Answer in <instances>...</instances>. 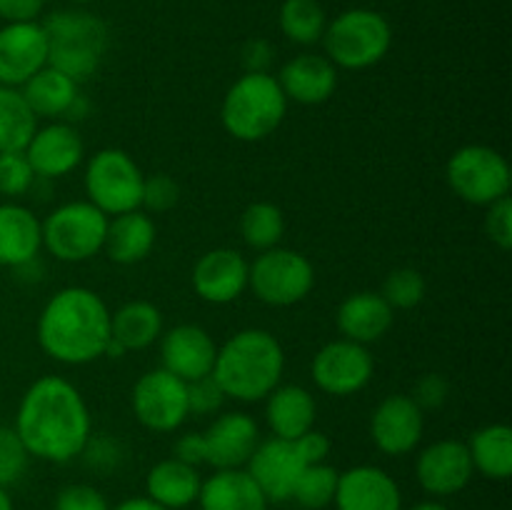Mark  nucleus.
Segmentation results:
<instances>
[{
    "mask_svg": "<svg viewBox=\"0 0 512 510\" xmlns=\"http://www.w3.org/2000/svg\"><path fill=\"white\" fill-rule=\"evenodd\" d=\"M13 428L30 458L60 465L83 455L93 420L88 403L70 380L43 375L20 398Z\"/></svg>",
    "mask_w": 512,
    "mask_h": 510,
    "instance_id": "nucleus-1",
    "label": "nucleus"
},
{
    "mask_svg": "<svg viewBox=\"0 0 512 510\" xmlns=\"http://www.w3.org/2000/svg\"><path fill=\"white\" fill-rule=\"evenodd\" d=\"M38 345L63 365H88L105 358L110 343V310L95 290L70 285L58 290L38 315Z\"/></svg>",
    "mask_w": 512,
    "mask_h": 510,
    "instance_id": "nucleus-2",
    "label": "nucleus"
},
{
    "mask_svg": "<svg viewBox=\"0 0 512 510\" xmlns=\"http://www.w3.org/2000/svg\"><path fill=\"white\" fill-rule=\"evenodd\" d=\"M285 373V350L270 330L245 328L218 348L213 378L225 398L240 403L265 400L280 385Z\"/></svg>",
    "mask_w": 512,
    "mask_h": 510,
    "instance_id": "nucleus-3",
    "label": "nucleus"
},
{
    "mask_svg": "<svg viewBox=\"0 0 512 510\" xmlns=\"http://www.w3.org/2000/svg\"><path fill=\"white\" fill-rule=\"evenodd\" d=\"M288 113V98L270 73H245L235 80L220 105L225 133L243 143L270 138Z\"/></svg>",
    "mask_w": 512,
    "mask_h": 510,
    "instance_id": "nucleus-4",
    "label": "nucleus"
},
{
    "mask_svg": "<svg viewBox=\"0 0 512 510\" xmlns=\"http://www.w3.org/2000/svg\"><path fill=\"white\" fill-rule=\"evenodd\" d=\"M48 40V65L75 83L98 73L108 50V28L88 10H58L43 20Z\"/></svg>",
    "mask_w": 512,
    "mask_h": 510,
    "instance_id": "nucleus-5",
    "label": "nucleus"
},
{
    "mask_svg": "<svg viewBox=\"0 0 512 510\" xmlns=\"http://www.w3.org/2000/svg\"><path fill=\"white\" fill-rule=\"evenodd\" d=\"M325 58L335 68L365 70L378 65L393 45V28L385 15L368 8L340 13L323 33Z\"/></svg>",
    "mask_w": 512,
    "mask_h": 510,
    "instance_id": "nucleus-6",
    "label": "nucleus"
},
{
    "mask_svg": "<svg viewBox=\"0 0 512 510\" xmlns=\"http://www.w3.org/2000/svg\"><path fill=\"white\" fill-rule=\"evenodd\" d=\"M108 220V215L88 200L58 205L48 218L40 220L43 248L63 263H85L103 250Z\"/></svg>",
    "mask_w": 512,
    "mask_h": 510,
    "instance_id": "nucleus-7",
    "label": "nucleus"
},
{
    "mask_svg": "<svg viewBox=\"0 0 512 510\" xmlns=\"http://www.w3.org/2000/svg\"><path fill=\"white\" fill-rule=\"evenodd\" d=\"M145 175L133 155L120 148H103L90 155L85 165L83 185L88 203L103 210L108 218L113 215L140 210L143 203Z\"/></svg>",
    "mask_w": 512,
    "mask_h": 510,
    "instance_id": "nucleus-8",
    "label": "nucleus"
},
{
    "mask_svg": "<svg viewBox=\"0 0 512 510\" xmlns=\"http://www.w3.org/2000/svg\"><path fill=\"white\" fill-rule=\"evenodd\" d=\"M450 190L470 205H488L508 198L512 173L503 153L490 145H463L445 165Z\"/></svg>",
    "mask_w": 512,
    "mask_h": 510,
    "instance_id": "nucleus-9",
    "label": "nucleus"
},
{
    "mask_svg": "<svg viewBox=\"0 0 512 510\" xmlns=\"http://www.w3.org/2000/svg\"><path fill=\"white\" fill-rule=\"evenodd\" d=\"M248 288L255 298L273 308H290L298 305L313 293L315 268L303 253L290 248L263 250L250 263Z\"/></svg>",
    "mask_w": 512,
    "mask_h": 510,
    "instance_id": "nucleus-10",
    "label": "nucleus"
},
{
    "mask_svg": "<svg viewBox=\"0 0 512 510\" xmlns=\"http://www.w3.org/2000/svg\"><path fill=\"white\" fill-rule=\"evenodd\" d=\"M133 415L153 433H173L188 420V383L165 368L140 375L130 393Z\"/></svg>",
    "mask_w": 512,
    "mask_h": 510,
    "instance_id": "nucleus-11",
    "label": "nucleus"
},
{
    "mask_svg": "<svg viewBox=\"0 0 512 510\" xmlns=\"http://www.w3.org/2000/svg\"><path fill=\"white\" fill-rule=\"evenodd\" d=\"M310 373H313V383L323 393L348 398V395L360 393L373 380L375 363L368 345L338 338L325 343L313 355Z\"/></svg>",
    "mask_w": 512,
    "mask_h": 510,
    "instance_id": "nucleus-12",
    "label": "nucleus"
},
{
    "mask_svg": "<svg viewBox=\"0 0 512 510\" xmlns=\"http://www.w3.org/2000/svg\"><path fill=\"white\" fill-rule=\"evenodd\" d=\"M475 468L470 460L468 443L455 438H443L420 450L415 460V478L420 488L435 498H448L465 490L473 480Z\"/></svg>",
    "mask_w": 512,
    "mask_h": 510,
    "instance_id": "nucleus-13",
    "label": "nucleus"
},
{
    "mask_svg": "<svg viewBox=\"0 0 512 510\" xmlns=\"http://www.w3.org/2000/svg\"><path fill=\"white\" fill-rule=\"evenodd\" d=\"M423 430V410L415 405L410 395L403 393L380 400L370 418V438H373L375 448L390 458H403V455L413 453L423 440Z\"/></svg>",
    "mask_w": 512,
    "mask_h": 510,
    "instance_id": "nucleus-14",
    "label": "nucleus"
},
{
    "mask_svg": "<svg viewBox=\"0 0 512 510\" xmlns=\"http://www.w3.org/2000/svg\"><path fill=\"white\" fill-rule=\"evenodd\" d=\"M303 468L305 460L300 458L293 440L275 438V435L268 440H260L258 448L245 463V470L263 490L268 503H288L293 498V488Z\"/></svg>",
    "mask_w": 512,
    "mask_h": 510,
    "instance_id": "nucleus-15",
    "label": "nucleus"
},
{
    "mask_svg": "<svg viewBox=\"0 0 512 510\" xmlns=\"http://www.w3.org/2000/svg\"><path fill=\"white\" fill-rule=\"evenodd\" d=\"M248 273L250 263L243 253L233 248H213L193 265L190 283L205 303L228 305L248 290Z\"/></svg>",
    "mask_w": 512,
    "mask_h": 510,
    "instance_id": "nucleus-16",
    "label": "nucleus"
},
{
    "mask_svg": "<svg viewBox=\"0 0 512 510\" xmlns=\"http://www.w3.org/2000/svg\"><path fill=\"white\" fill-rule=\"evenodd\" d=\"M215 355H218V345L213 335L195 323H180L160 335L163 368L185 383L213 373Z\"/></svg>",
    "mask_w": 512,
    "mask_h": 510,
    "instance_id": "nucleus-17",
    "label": "nucleus"
},
{
    "mask_svg": "<svg viewBox=\"0 0 512 510\" xmlns=\"http://www.w3.org/2000/svg\"><path fill=\"white\" fill-rule=\"evenodd\" d=\"M48 65V40L43 25L5 23L0 28V85L20 88Z\"/></svg>",
    "mask_w": 512,
    "mask_h": 510,
    "instance_id": "nucleus-18",
    "label": "nucleus"
},
{
    "mask_svg": "<svg viewBox=\"0 0 512 510\" xmlns=\"http://www.w3.org/2000/svg\"><path fill=\"white\" fill-rule=\"evenodd\" d=\"M23 153L33 168L35 178L55 180L73 173L83 163L85 145L73 125L53 120V123L35 130Z\"/></svg>",
    "mask_w": 512,
    "mask_h": 510,
    "instance_id": "nucleus-19",
    "label": "nucleus"
},
{
    "mask_svg": "<svg viewBox=\"0 0 512 510\" xmlns=\"http://www.w3.org/2000/svg\"><path fill=\"white\" fill-rule=\"evenodd\" d=\"M333 505L338 510H403V490L388 470L355 465L338 475Z\"/></svg>",
    "mask_w": 512,
    "mask_h": 510,
    "instance_id": "nucleus-20",
    "label": "nucleus"
},
{
    "mask_svg": "<svg viewBox=\"0 0 512 510\" xmlns=\"http://www.w3.org/2000/svg\"><path fill=\"white\" fill-rule=\"evenodd\" d=\"M205 440V463L215 470L245 468L253 450L260 443V428L253 415L230 410L218 415L208 430L203 433Z\"/></svg>",
    "mask_w": 512,
    "mask_h": 510,
    "instance_id": "nucleus-21",
    "label": "nucleus"
},
{
    "mask_svg": "<svg viewBox=\"0 0 512 510\" xmlns=\"http://www.w3.org/2000/svg\"><path fill=\"white\" fill-rule=\"evenodd\" d=\"M278 83L288 103L320 105L338 88V68L325 55L300 53L280 68Z\"/></svg>",
    "mask_w": 512,
    "mask_h": 510,
    "instance_id": "nucleus-22",
    "label": "nucleus"
},
{
    "mask_svg": "<svg viewBox=\"0 0 512 510\" xmlns=\"http://www.w3.org/2000/svg\"><path fill=\"white\" fill-rule=\"evenodd\" d=\"M393 318L395 310L390 308L383 295L373 293V290H360L340 303L335 323L345 340L370 345L388 335V330L393 328Z\"/></svg>",
    "mask_w": 512,
    "mask_h": 510,
    "instance_id": "nucleus-23",
    "label": "nucleus"
},
{
    "mask_svg": "<svg viewBox=\"0 0 512 510\" xmlns=\"http://www.w3.org/2000/svg\"><path fill=\"white\" fill-rule=\"evenodd\" d=\"M43 248L38 215L20 203H0V268H23Z\"/></svg>",
    "mask_w": 512,
    "mask_h": 510,
    "instance_id": "nucleus-24",
    "label": "nucleus"
},
{
    "mask_svg": "<svg viewBox=\"0 0 512 510\" xmlns=\"http://www.w3.org/2000/svg\"><path fill=\"white\" fill-rule=\"evenodd\" d=\"M318 405L313 393L303 385H278L265 398V420L275 438L298 440L308 430L315 428Z\"/></svg>",
    "mask_w": 512,
    "mask_h": 510,
    "instance_id": "nucleus-25",
    "label": "nucleus"
},
{
    "mask_svg": "<svg viewBox=\"0 0 512 510\" xmlns=\"http://www.w3.org/2000/svg\"><path fill=\"white\" fill-rule=\"evenodd\" d=\"M200 510H268V498L245 468L215 470L203 480Z\"/></svg>",
    "mask_w": 512,
    "mask_h": 510,
    "instance_id": "nucleus-26",
    "label": "nucleus"
},
{
    "mask_svg": "<svg viewBox=\"0 0 512 510\" xmlns=\"http://www.w3.org/2000/svg\"><path fill=\"white\" fill-rule=\"evenodd\" d=\"M200 485L203 478L198 468L178 458L160 460L145 475V495L168 510H185L198 503Z\"/></svg>",
    "mask_w": 512,
    "mask_h": 510,
    "instance_id": "nucleus-27",
    "label": "nucleus"
},
{
    "mask_svg": "<svg viewBox=\"0 0 512 510\" xmlns=\"http://www.w3.org/2000/svg\"><path fill=\"white\" fill-rule=\"evenodd\" d=\"M155 238H158V230H155L153 218L143 208L130 210L108 220L103 250L113 263L135 265L148 258Z\"/></svg>",
    "mask_w": 512,
    "mask_h": 510,
    "instance_id": "nucleus-28",
    "label": "nucleus"
},
{
    "mask_svg": "<svg viewBox=\"0 0 512 510\" xmlns=\"http://www.w3.org/2000/svg\"><path fill=\"white\" fill-rule=\"evenodd\" d=\"M20 93H23L25 103L30 105L35 118L58 120L65 115L70 118V113H73L75 103L80 100V83L45 65L33 78L20 85Z\"/></svg>",
    "mask_w": 512,
    "mask_h": 510,
    "instance_id": "nucleus-29",
    "label": "nucleus"
},
{
    "mask_svg": "<svg viewBox=\"0 0 512 510\" xmlns=\"http://www.w3.org/2000/svg\"><path fill=\"white\" fill-rule=\"evenodd\" d=\"M163 335V313L148 300H130L110 313V338L125 350H145Z\"/></svg>",
    "mask_w": 512,
    "mask_h": 510,
    "instance_id": "nucleus-30",
    "label": "nucleus"
},
{
    "mask_svg": "<svg viewBox=\"0 0 512 510\" xmlns=\"http://www.w3.org/2000/svg\"><path fill=\"white\" fill-rule=\"evenodd\" d=\"M475 473L488 480H508L512 475V430L505 423H490L475 430L468 440Z\"/></svg>",
    "mask_w": 512,
    "mask_h": 510,
    "instance_id": "nucleus-31",
    "label": "nucleus"
},
{
    "mask_svg": "<svg viewBox=\"0 0 512 510\" xmlns=\"http://www.w3.org/2000/svg\"><path fill=\"white\" fill-rule=\"evenodd\" d=\"M35 130H38V118L25 103L20 88L0 85V153L25 150Z\"/></svg>",
    "mask_w": 512,
    "mask_h": 510,
    "instance_id": "nucleus-32",
    "label": "nucleus"
},
{
    "mask_svg": "<svg viewBox=\"0 0 512 510\" xmlns=\"http://www.w3.org/2000/svg\"><path fill=\"white\" fill-rule=\"evenodd\" d=\"M240 235L245 245L258 253L270 248H278L285 235V215L283 210L268 200L250 203L240 215Z\"/></svg>",
    "mask_w": 512,
    "mask_h": 510,
    "instance_id": "nucleus-33",
    "label": "nucleus"
},
{
    "mask_svg": "<svg viewBox=\"0 0 512 510\" xmlns=\"http://www.w3.org/2000/svg\"><path fill=\"white\" fill-rule=\"evenodd\" d=\"M328 18L318 0H285L280 8V30L298 45H315L323 40Z\"/></svg>",
    "mask_w": 512,
    "mask_h": 510,
    "instance_id": "nucleus-34",
    "label": "nucleus"
},
{
    "mask_svg": "<svg viewBox=\"0 0 512 510\" xmlns=\"http://www.w3.org/2000/svg\"><path fill=\"white\" fill-rule=\"evenodd\" d=\"M338 475V470L328 463L305 465L290 500H295L303 510L328 508V505H333L335 488H338Z\"/></svg>",
    "mask_w": 512,
    "mask_h": 510,
    "instance_id": "nucleus-35",
    "label": "nucleus"
},
{
    "mask_svg": "<svg viewBox=\"0 0 512 510\" xmlns=\"http://www.w3.org/2000/svg\"><path fill=\"white\" fill-rule=\"evenodd\" d=\"M425 288H428V285H425V278L420 270L398 268L393 270V273H388L380 295L388 300V305L393 310H410L418 308V305L423 303Z\"/></svg>",
    "mask_w": 512,
    "mask_h": 510,
    "instance_id": "nucleus-36",
    "label": "nucleus"
},
{
    "mask_svg": "<svg viewBox=\"0 0 512 510\" xmlns=\"http://www.w3.org/2000/svg\"><path fill=\"white\" fill-rule=\"evenodd\" d=\"M35 173L30 168L23 150L15 153H0V195L5 198H18L35 188Z\"/></svg>",
    "mask_w": 512,
    "mask_h": 510,
    "instance_id": "nucleus-37",
    "label": "nucleus"
},
{
    "mask_svg": "<svg viewBox=\"0 0 512 510\" xmlns=\"http://www.w3.org/2000/svg\"><path fill=\"white\" fill-rule=\"evenodd\" d=\"M28 460V450H25L15 428L0 425V485L8 488V485L18 483L28 470Z\"/></svg>",
    "mask_w": 512,
    "mask_h": 510,
    "instance_id": "nucleus-38",
    "label": "nucleus"
},
{
    "mask_svg": "<svg viewBox=\"0 0 512 510\" xmlns=\"http://www.w3.org/2000/svg\"><path fill=\"white\" fill-rule=\"evenodd\" d=\"M178 200L180 185L170 175L155 173L145 178L143 203H140V208H145L148 213H168V210H173L178 205Z\"/></svg>",
    "mask_w": 512,
    "mask_h": 510,
    "instance_id": "nucleus-39",
    "label": "nucleus"
},
{
    "mask_svg": "<svg viewBox=\"0 0 512 510\" xmlns=\"http://www.w3.org/2000/svg\"><path fill=\"white\" fill-rule=\"evenodd\" d=\"M225 403V393L218 385V380L213 378V373L205 375V378L193 380L188 383V408L190 415H210L218 413Z\"/></svg>",
    "mask_w": 512,
    "mask_h": 510,
    "instance_id": "nucleus-40",
    "label": "nucleus"
},
{
    "mask_svg": "<svg viewBox=\"0 0 512 510\" xmlns=\"http://www.w3.org/2000/svg\"><path fill=\"white\" fill-rule=\"evenodd\" d=\"M53 510H110V503L98 488L88 483L65 485L58 495H55Z\"/></svg>",
    "mask_w": 512,
    "mask_h": 510,
    "instance_id": "nucleus-41",
    "label": "nucleus"
},
{
    "mask_svg": "<svg viewBox=\"0 0 512 510\" xmlns=\"http://www.w3.org/2000/svg\"><path fill=\"white\" fill-rule=\"evenodd\" d=\"M485 235L498 245L500 250L512 248V203L508 198L498 200V203L488 205L485 213Z\"/></svg>",
    "mask_w": 512,
    "mask_h": 510,
    "instance_id": "nucleus-42",
    "label": "nucleus"
},
{
    "mask_svg": "<svg viewBox=\"0 0 512 510\" xmlns=\"http://www.w3.org/2000/svg\"><path fill=\"white\" fill-rule=\"evenodd\" d=\"M450 395V383L440 373H425L415 383V390L410 398L415 400L420 410H438L443 408Z\"/></svg>",
    "mask_w": 512,
    "mask_h": 510,
    "instance_id": "nucleus-43",
    "label": "nucleus"
},
{
    "mask_svg": "<svg viewBox=\"0 0 512 510\" xmlns=\"http://www.w3.org/2000/svg\"><path fill=\"white\" fill-rule=\"evenodd\" d=\"M273 58H275L273 45L263 38L248 40V43L243 45V53H240L245 73H270Z\"/></svg>",
    "mask_w": 512,
    "mask_h": 510,
    "instance_id": "nucleus-44",
    "label": "nucleus"
},
{
    "mask_svg": "<svg viewBox=\"0 0 512 510\" xmlns=\"http://www.w3.org/2000/svg\"><path fill=\"white\" fill-rule=\"evenodd\" d=\"M295 448H298L300 458L305 460V465H318L325 463V458L330 455V440L328 435L320 433V430H308L305 435H300L298 440H293Z\"/></svg>",
    "mask_w": 512,
    "mask_h": 510,
    "instance_id": "nucleus-45",
    "label": "nucleus"
},
{
    "mask_svg": "<svg viewBox=\"0 0 512 510\" xmlns=\"http://www.w3.org/2000/svg\"><path fill=\"white\" fill-rule=\"evenodd\" d=\"M45 0H0V18L5 23H30L40 15Z\"/></svg>",
    "mask_w": 512,
    "mask_h": 510,
    "instance_id": "nucleus-46",
    "label": "nucleus"
},
{
    "mask_svg": "<svg viewBox=\"0 0 512 510\" xmlns=\"http://www.w3.org/2000/svg\"><path fill=\"white\" fill-rule=\"evenodd\" d=\"M173 458L183 460L188 465H203L205 463V440L203 433H185L180 435L178 443H175V455Z\"/></svg>",
    "mask_w": 512,
    "mask_h": 510,
    "instance_id": "nucleus-47",
    "label": "nucleus"
},
{
    "mask_svg": "<svg viewBox=\"0 0 512 510\" xmlns=\"http://www.w3.org/2000/svg\"><path fill=\"white\" fill-rule=\"evenodd\" d=\"M110 510H168V508H163V505H158L155 500H150L148 495H138V498L123 500V503H118Z\"/></svg>",
    "mask_w": 512,
    "mask_h": 510,
    "instance_id": "nucleus-48",
    "label": "nucleus"
},
{
    "mask_svg": "<svg viewBox=\"0 0 512 510\" xmlns=\"http://www.w3.org/2000/svg\"><path fill=\"white\" fill-rule=\"evenodd\" d=\"M410 510H450V508H448V505L440 503V500H423V503L413 505Z\"/></svg>",
    "mask_w": 512,
    "mask_h": 510,
    "instance_id": "nucleus-49",
    "label": "nucleus"
},
{
    "mask_svg": "<svg viewBox=\"0 0 512 510\" xmlns=\"http://www.w3.org/2000/svg\"><path fill=\"white\" fill-rule=\"evenodd\" d=\"M0 510H15L13 498H10L8 488H3V485H0Z\"/></svg>",
    "mask_w": 512,
    "mask_h": 510,
    "instance_id": "nucleus-50",
    "label": "nucleus"
},
{
    "mask_svg": "<svg viewBox=\"0 0 512 510\" xmlns=\"http://www.w3.org/2000/svg\"><path fill=\"white\" fill-rule=\"evenodd\" d=\"M73 3H93V0H73Z\"/></svg>",
    "mask_w": 512,
    "mask_h": 510,
    "instance_id": "nucleus-51",
    "label": "nucleus"
}]
</instances>
